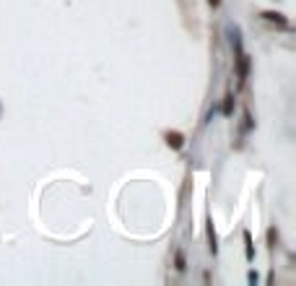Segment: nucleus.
Instances as JSON below:
<instances>
[{"instance_id": "f257e3e1", "label": "nucleus", "mask_w": 296, "mask_h": 286, "mask_svg": "<svg viewBox=\"0 0 296 286\" xmlns=\"http://www.w3.org/2000/svg\"><path fill=\"white\" fill-rule=\"evenodd\" d=\"M166 143L172 148H182L185 146V138H182V133H166Z\"/></svg>"}, {"instance_id": "f03ea898", "label": "nucleus", "mask_w": 296, "mask_h": 286, "mask_svg": "<svg viewBox=\"0 0 296 286\" xmlns=\"http://www.w3.org/2000/svg\"><path fill=\"white\" fill-rule=\"evenodd\" d=\"M247 68H249V57L247 55H239V81L247 78Z\"/></svg>"}, {"instance_id": "7ed1b4c3", "label": "nucleus", "mask_w": 296, "mask_h": 286, "mask_svg": "<svg viewBox=\"0 0 296 286\" xmlns=\"http://www.w3.org/2000/svg\"><path fill=\"white\" fill-rule=\"evenodd\" d=\"M262 18H268V21H276V24H280V26H286V18L280 16V13H273V11H265L262 13Z\"/></svg>"}, {"instance_id": "20e7f679", "label": "nucleus", "mask_w": 296, "mask_h": 286, "mask_svg": "<svg viewBox=\"0 0 296 286\" xmlns=\"http://www.w3.org/2000/svg\"><path fill=\"white\" fill-rule=\"evenodd\" d=\"M231 102H234V96H229V99H226V104H224V112H226V115H231Z\"/></svg>"}, {"instance_id": "39448f33", "label": "nucleus", "mask_w": 296, "mask_h": 286, "mask_svg": "<svg viewBox=\"0 0 296 286\" xmlns=\"http://www.w3.org/2000/svg\"><path fill=\"white\" fill-rule=\"evenodd\" d=\"M218 3H221V0H210V5H218Z\"/></svg>"}]
</instances>
